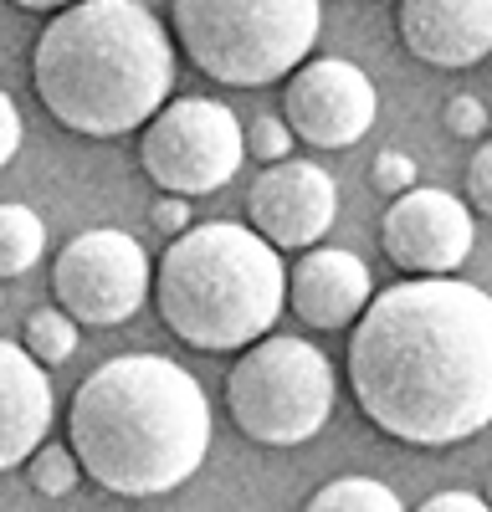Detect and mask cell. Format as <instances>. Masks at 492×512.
<instances>
[{
  "label": "cell",
  "mask_w": 492,
  "mask_h": 512,
  "mask_svg": "<svg viewBox=\"0 0 492 512\" xmlns=\"http://www.w3.org/2000/svg\"><path fill=\"white\" fill-rule=\"evenodd\" d=\"M349 384L405 446L472 441L492 425V297L457 272L375 292L349 333Z\"/></svg>",
  "instance_id": "1"
},
{
  "label": "cell",
  "mask_w": 492,
  "mask_h": 512,
  "mask_svg": "<svg viewBox=\"0 0 492 512\" xmlns=\"http://www.w3.org/2000/svg\"><path fill=\"white\" fill-rule=\"evenodd\" d=\"M67 446L103 492L164 497L185 487L211 451V400L175 359L123 354L77 384Z\"/></svg>",
  "instance_id": "2"
},
{
  "label": "cell",
  "mask_w": 492,
  "mask_h": 512,
  "mask_svg": "<svg viewBox=\"0 0 492 512\" xmlns=\"http://www.w3.org/2000/svg\"><path fill=\"white\" fill-rule=\"evenodd\" d=\"M31 82L62 128L118 139L164 108L175 88V47L139 0H72L36 41Z\"/></svg>",
  "instance_id": "3"
},
{
  "label": "cell",
  "mask_w": 492,
  "mask_h": 512,
  "mask_svg": "<svg viewBox=\"0 0 492 512\" xmlns=\"http://www.w3.org/2000/svg\"><path fill=\"white\" fill-rule=\"evenodd\" d=\"M159 318L180 344L231 354L257 344L287 308V267L257 226H185L154 272Z\"/></svg>",
  "instance_id": "4"
},
{
  "label": "cell",
  "mask_w": 492,
  "mask_h": 512,
  "mask_svg": "<svg viewBox=\"0 0 492 512\" xmlns=\"http://www.w3.org/2000/svg\"><path fill=\"white\" fill-rule=\"evenodd\" d=\"M180 52L226 88H262L308 62L323 6L318 0H175Z\"/></svg>",
  "instance_id": "5"
},
{
  "label": "cell",
  "mask_w": 492,
  "mask_h": 512,
  "mask_svg": "<svg viewBox=\"0 0 492 512\" xmlns=\"http://www.w3.org/2000/svg\"><path fill=\"white\" fill-rule=\"evenodd\" d=\"M226 410L262 446H303L334 415V364L308 338H257L226 379Z\"/></svg>",
  "instance_id": "6"
},
{
  "label": "cell",
  "mask_w": 492,
  "mask_h": 512,
  "mask_svg": "<svg viewBox=\"0 0 492 512\" xmlns=\"http://www.w3.org/2000/svg\"><path fill=\"white\" fill-rule=\"evenodd\" d=\"M246 159V128L216 98H175L164 103L139 139V164L159 190L175 195H216Z\"/></svg>",
  "instance_id": "7"
},
{
  "label": "cell",
  "mask_w": 492,
  "mask_h": 512,
  "mask_svg": "<svg viewBox=\"0 0 492 512\" xmlns=\"http://www.w3.org/2000/svg\"><path fill=\"white\" fill-rule=\"evenodd\" d=\"M149 287H154V267H149L144 246L118 226H98V231L72 236L57 256V267H52L57 303L88 328L129 323L144 308Z\"/></svg>",
  "instance_id": "8"
},
{
  "label": "cell",
  "mask_w": 492,
  "mask_h": 512,
  "mask_svg": "<svg viewBox=\"0 0 492 512\" xmlns=\"http://www.w3.org/2000/svg\"><path fill=\"white\" fill-rule=\"evenodd\" d=\"M380 98L364 67L344 57H313L298 62L282 93V118L287 128L313 144V149H349L375 128Z\"/></svg>",
  "instance_id": "9"
},
{
  "label": "cell",
  "mask_w": 492,
  "mask_h": 512,
  "mask_svg": "<svg viewBox=\"0 0 492 512\" xmlns=\"http://www.w3.org/2000/svg\"><path fill=\"white\" fill-rule=\"evenodd\" d=\"M380 241L395 267L416 277H451L477 246V221L451 190L410 185L405 195L390 200Z\"/></svg>",
  "instance_id": "10"
},
{
  "label": "cell",
  "mask_w": 492,
  "mask_h": 512,
  "mask_svg": "<svg viewBox=\"0 0 492 512\" xmlns=\"http://www.w3.org/2000/svg\"><path fill=\"white\" fill-rule=\"evenodd\" d=\"M246 216L277 251H308L339 216V185L323 164L287 154L267 164V175H257L252 195H246Z\"/></svg>",
  "instance_id": "11"
},
{
  "label": "cell",
  "mask_w": 492,
  "mask_h": 512,
  "mask_svg": "<svg viewBox=\"0 0 492 512\" xmlns=\"http://www.w3.org/2000/svg\"><path fill=\"white\" fill-rule=\"evenodd\" d=\"M395 26L426 67H477L492 52V0H400Z\"/></svg>",
  "instance_id": "12"
},
{
  "label": "cell",
  "mask_w": 492,
  "mask_h": 512,
  "mask_svg": "<svg viewBox=\"0 0 492 512\" xmlns=\"http://www.w3.org/2000/svg\"><path fill=\"white\" fill-rule=\"evenodd\" d=\"M375 297L364 256L339 251V246H308L287 272V308H293L308 328H349L364 303Z\"/></svg>",
  "instance_id": "13"
},
{
  "label": "cell",
  "mask_w": 492,
  "mask_h": 512,
  "mask_svg": "<svg viewBox=\"0 0 492 512\" xmlns=\"http://www.w3.org/2000/svg\"><path fill=\"white\" fill-rule=\"evenodd\" d=\"M52 431V379L26 344L0 338V472L21 466Z\"/></svg>",
  "instance_id": "14"
},
{
  "label": "cell",
  "mask_w": 492,
  "mask_h": 512,
  "mask_svg": "<svg viewBox=\"0 0 492 512\" xmlns=\"http://www.w3.org/2000/svg\"><path fill=\"white\" fill-rule=\"evenodd\" d=\"M41 251H47V221L31 205L6 200L0 205V277L31 272L41 262Z\"/></svg>",
  "instance_id": "15"
},
{
  "label": "cell",
  "mask_w": 492,
  "mask_h": 512,
  "mask_svg": "<svg viewBox=\"0 0 492 512\" xmlns=\"http://www.w3.org/2000/svg\"><path fill=\"white\" fill-rule=\"evenodd\" d=\"M303 507H313V512H395L405 502L395 497V487H385L375 477H339V482H323Z\"/></svg>",
  "instance_id": "16"
},
{
  "label": "cell",
  "mask_w": 492,
  "mask_h": 512,
  "mask_svg": "<svg viewBox=\"0 0 492 512\" xmlns=\"http://www.w3.org/2000/svg\"><path fill=\"white\" fill-rule=\"evenodd\" d=\"M26 349L41 359V364H67L72 349H77V318L57 303V308H36L26 318Z\"/></svg>",
  "instance_id": "17"
},
{
  "label": "cell",
  "mask_w": 492,
  "mask_h": 512,
  "mask_svg": "<svg viewBox=\"0 0 492 512\" xmlns=\"http://www.w3.org/2000/svg\"><path fill=\"white\" fill-rule=\"evenodd\" d=\"M26 466H31V487H36L41 497H67V492L77 487V477H82L77 451H72V446H57V441H41V446L26 456Z\"/></svg>",
  "instance_id": "18"
},
{
  "label": "cell",
  "mask_w": 492,
  "mask_h": 512,
  "mask_svg": "<svg viewBox=\"0 0 492 512\" xmlns=\"http://www.w3.org/2000/svg\"><path fill=\"white\" fill-rule=\"evenodd\" d=\"M293 139H298V134L287 128V118L262 113V118H252V128H246V154H257L262 164H277V159H287Z\"/></svg>",
  "instance_id": "19"
},
{
  "label": "cell",
  "mask_w": 492,
  "mask_h": 512,
  "mask_svg": "<svg viewBox=\"0 0 492 512\" xmlns=\"http://www.w3.org/2000/svg\"><path fill=\"white\" fill-rule=\"evenodd\" d=\"M369 180H375V190H385V195H405L410 185H416V159L400 154V149H385V154H375V164H369Z\"/></svg>",
  "instance_id": "20"
},
{
  "label": "cell",
  "mask_w": 492,
  "mask_h": 512,
  "mask_svg": "<svg viewBox=\"0 0 492 512\" xmlns=\"http://www.w3.org/2000/svg\"><path fill=\"white\" fill-rule=\"evenodd\" d=\"M467 200L477 216H492V139H482L467 164Z\"/></svg>",
  "instance_id": "21"
},
{
  "label": "cell",
  "mask_w": 492,
  "mask_h": 512,
  "mask_svg": "<svg viewBox=\"0 0 492 512\" xmlns=\"http://www.w3.org/2000/svg\"><path fill=\"white\" fill-rule=\"evenodd\" d=\"M446 128L457 139H477V134H487V108H482V98H472V93H457L446 103Z\"/></svg>",
  "instance_id": "22"
},
{
  "label": "cell",
  "mask_w": 492,
  "mask_h": 512,
  "mask_svg": "<svg viewBox=\"0 0 492 512\" xmlns=\"http://www.w3.org/2000/svg\"><path fill=\"white\" fill-rule=\"evenodd\" d=\"M154 216V226L164 231V236H180L185 226H190V205H185V195H175V190H164V200L149 210Z\"/></svg>",
  "instance_id": "23"
},
{
  "label": "cell",
  "mask_w": 492,
  "mask_h": 512,
  "mask_svg": "<svg viewBox=\"0 0 492 512\" xmlns=\"http://www.w3.org/2000/svg\"><path fill=\"white\" fill-rule=\"evenodd\" d=\"M16 149H21V113L6 93H0V169L16 159Z\"/></svg>",
  "instance_id": "24"
},
{
  "label": "cell",
  "mask_w": 492,
  "mask_h": 512,
  "mask_svg": "<svg viewBox=\"0 0 492 512\" xmlns=\"http://www.w3.org/2000/svg\"><path fill=\"white\" fill-rule=\"evenodd\" d=\"M487 507V497H477V492H436V497H426L421 502V512H482Z\"/></svg>",
  "instance_id": "25"
},
{
  "label": "cell",
  "mask_w": 492,
  "mask_h": 512,
  "mask_svg": "<svg viewBox=\"0 0 492 512\" xmlns=\"http://www.w3.org/2000/svg\"><path fill=\"white\" fill-rule=\"evenodd\" d=\"M11 6H21V11H62V6H72V0H11Z\"/></svg>",
  "instance_id": "26"
},
{
  "label": "cell",
  "mask_w": 492,
  "mask_h": 512,
  "mask_svg": "<svg viewBox=\"0 0 492 512\" xmlns=\"http://www.w3.org/2000/svg\"><path fill=\"white\" fill-rule=\"evenodd\" d=\"M487 507H492V482H487Z\"/></svg>",
  "instance_id": "27"
}]
</instances>
